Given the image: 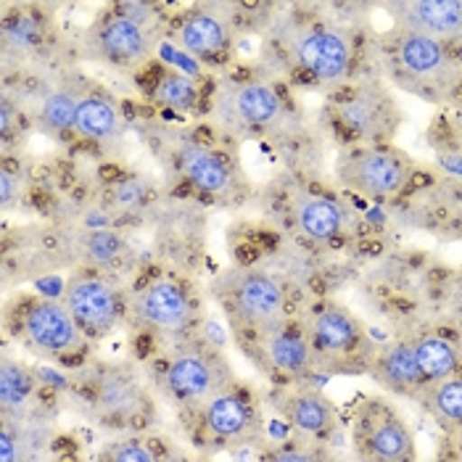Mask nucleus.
Here are the masks:
<instances>
[{
  "label": "nucleus",
  "instance_id": "1",
  "mask_svg": "<svg viewBox=\"0 0 462 462\" xmlns=\"http://www.w3.org/2000/svg\"><path fill=\"white\" fill-rule=\"evenodd\" d=\"M219 299L227 318L244 330L264 336L273 328L283 325L285 288L270 273L244 270L227 275L219 288Z\"/></svg>",
  "mask_w": 462,
  "mask_h": 462
},
{
  "label": "nucleus",
  "instance_id": "2",
  "mask_svg": "<svg viewBox=\"0 0 462 462\" xmlns=\"http://www.w3.org/2000/svg\"><path fill=\"white\" fill-rule=\"evenodd\" d=\"M233 370L222 355L207 346H188L172 356L162 373V386L178 404L201 407L214 393L230 389Z\"/></svg>",
  "mask_w": 462,
  "mask_h": 462
},
{
  "label": "nucleus",
  "instance_id": "3",
  "mask_svg": "<svg viewBox=\"0 0 462 462\" xmlns=\"http://www.w3.org/2000/svg\"><path fill=\"white\" fill-rule=\"evenodd\" d=\"M61 301L85 338H104L125 315V301L119 288L98 270H85L71 275L64 285Z\"/></svg>",
  "mask_w": 462,
  "mask_h": 462
},
{
  "label": "nucleus",
  "instance_id": "4",
  "mask_svg": "<svg viewBox=\"0 0 462 462\" xmlns=\"http://www.w3.org/2000/svg\"><path fill=\"white\" fill-rule=\"evenodd\" d=\"M338 178L346 188H352L370 199L396 196L410 182V164L381 145L352 148L338 167Z\"/></svg>",
  "mask_w": 462,
  "mask_h": 462
},
{
  "label": "nucleus",
  "instance_id": "5",
  "mask_svg": "<svg viewBox=\"0 0 462 462\" xmlns=\"http://www.w3.org/2000/svg\"><path fill=\"white\" fill-rule=\"evenodd\" d=\"M355 439L370 462H415V439L407 423L386 404H365Z\"/></svg>",
  "mask_w": 462,
  "mask_h": 462
},
{
  "label": "nucleus",
  "instance_id": "6",
  "mask_svg": "<svg viewBox=\"0 0 462 462\" xmlns=\"http://www.w3.org/2000/svg\"><path fill=\"white\" fill-rule=\"evenodd\" d=\"M22 336L35 352L48 356L74 355L82 349L85 341L82 330L77 328L64 301H53V299L32 301L22 312Z\"/></svg>",
  "mask_w": 462,
  "mask_h": 462
},
{
  "label": "nucleus",
  "instance_id": "7",
  "mask_svg": "<svg viewBox=\"0 0 462 462\" xmlns=\"http://www.w3.org/2000/svg\"><path fill=\"white\" fill-rule=\"evenodd\" d=\"M133 315L159 333H180L193 322V301L172 278H156L133 296Z\"/></svg>",
  "mask_w": 462,
  "mask_h": 462
},
{
  "label": "nucleus",
  "instance_id": "8",
  "mask_svg": "<svg viewBox=\"0 0 462 462\" xmlns=\"http://www.w3.org/2000/svg\"><path fill=\"white\" fill-rule=\"evenodd\" d=\"M296 67L320 82H341L349 74V40L333 27H307L293 40Z\"/></svg>",
  "mask_w": 462,
  "mask_h": 462
},
{
  "label": "nucleus",
  "instance_id": "9",
  "mask_svg": "<svg viewBox=\"0 0 462 462\" xmlns=\"http://www.w3.org/2000/svg\"><path fill=\"white\" fill-rule=\"evenodd\" d=\"M199 418H201V428L212 439L225 444H238L254 436L259 428V412L254 399L233 386L207 399L199 407Z\"/></svg>",
  "mask_w": 462,
  "mask_h": 462
},
{
  "label": "nucleus",
  "instance_id": "10",
  "mask_svg": "<svg viewBox=\"0 0 462 462\" xmlns=\"http://www.w3.org/2000/svg\"><path fill=\"white\" fill-rule=\"evenodd\" d=\"M307 338L312 344L315 359H352L365 349V330L356 318H352L346 310L338 307H325L312 315Z\"/></svg>",
  "mask_w": 462,
  "mask_h": 462
},
{
  "label": "nucleus",
  "instance_id": "11",
  "mask_svg": "<svg viewBox=\"0 0 462 462\" xmlns=\"http://www.w3.org/2000/svg\"><path fill=\"white\" fill-rule=\"evenodd\" d=\"M336 119L359 141H383L393 130V106L381 90H356L336 104Z\"/></svg>",
  "mask_w": 462,
  "mask_h": 462
},
{
  "label": "nucleus",
  "instance_id": "12",
  "mask_svg": "<svg viewBox=\"0 0 462 462\" xmlns=\"http://www.w3.org/2000/svg\"><path fill=\"white\" fill-rule=\"evenodd\" d=\"M93 42L98 53L119 67H133L143 61L151 51V35L143 27L141 19L130 14H111L104 22H98Z\"/></svg>",
  "mask_w": 462,
  "mask_h": 462
},
{
  "label": "nucleus",
  "instance_id": "13",
  "mask_svg": "<svg viewBox=\"0 0 462 462\" xmlns=\"http://www.w3.org/2000/svg\"><path fill=\"white\" fill-rule=\"evenodd\" d=\"M227 111L236 122H241L249 130H267L281 122L283 101L278 90L267 82H241L227 93L225 101Z\"/></svg>",
  "mask_w": 462,
  "mask_h": 462
},
{
  "label": "nucleus",
  "instance_id": "14",
  "mask_svg": "<svg viewBox=\"0 0 462 462\" xmlns=\"http://www.w3.org/2000/svg\"><path fill=\"white\" fill-rule=\"evenodd\" d=\"M262 355L273 370L288 378H299L315 365V352L307 338V330L288 322L262 336Z\"/></svg>",
  "mask_w": 462,
  "mask_h": 462
},
{
  "label": "nucleus",
  "instance_id": "15",
  "mask_svg": "<svg viewBox=\"0 0 462 462\" xmlns=\"http://www.w3.org/2000/svg\"><path fill=\"white\" fill-rule=\"evenodd\" d=\"M93 404L101 418L106 420H135L145 410V393L141 383L125 373V370H111L104 373L96 383Z\"/></svg>",
  "mask_w": 462,
  "mask_h": 462
},
{
  "label": "nucleus",
  "instance_id": "16",
  "mask_svg": "<svg viewBox=\"0 0 462 462\" xmlns=\"http://www.w3.org/2000/svg\"><path fill=\"white\" fill-rule=\"evenodd\" d=\"M293 217H296V227L301 230L304 238L315 241V244H328L336 236L344 233L349 214L346 209L322 193H307L301 199H296L293 204Z\"/></svg>",
  "mask_w": 462,
  "mask_h": 462
},
{
  "label": "nucleus",
  "instance_id": "17",
  "mask_svg": "<svg viewBox=\"0 0 462 462\" xmlns=\"http://www.w3.org/2000/svg\"><path fill=\"white\" fill-rule=\"evenodd\" d=\"M402 24L410 32L436 37L462 35V0H415L399 5Z\"/></svg>",
  "mask_w": 462,
  "mask_h": 462
},
{
  "label": "nucleus",
  "instance_id": "18",
  "mask_svg": "<svg viewBox=\"0 0 462 462\" xmlns=\"http://www.w3.org/2000/svg\"><path fill=\"white\" fill-rule=\"evenodd\" d=\"M178 42L182 51L201 61H217L227 53L230 35L225 22L214 16L212 11H193L180 22Z\"/></svg>",
  "mask_w": 462,
  "mask_h": 462
},
{
  "label": "nucleus",
  "instance_id": "19",
  "mask_svg": "<svg viewBox=\"0 0 462 462\" xmlns=\"http://www.w3.org/2000/svg\"><path fill=\"white\" fill-rule=\"evenodd\" d=\"M180 170L193 188L201 193H225L233 182L227 162L212 148L199 143H185L180 148Z\"/></svg>",
  "mask_w": 462,
  "mask_h": 462
},
{
  "label": "nucleus",
  "instance_id": "20",
  "mask_svg": "<svg viewBox=\"0 0 462 462\" xmlns=\"http://www.w3.org/2000/svg\"><path fill=\"white\" fill-rule=\"evenodd\" d=\"M74 133L93 143L116 141L122 135V116L106 96H98V93L79 96Z\"/></svg>",
  "mask_w": 462,
  "mask_h": 462
},
{
  "label": "nucleus",
  "instance_id": "21",
  "mask_svg": "<svg viewBox=\"0 0 462 462\" xmlns=\"http://www.w3.org/2000/svg\"><path fill=\"white\" fill-rule=\"evenodd\" d=\"M375 373L383 386L393 392H415L423 386V375L418 367L415 344L412 341H396L383 355L378 356Z\"/></svg>",
  "mask_w": 462,
  "mask_h": 462
},
{
  "label": "nucleus",
  "instance_id": "22",
  "mask_svg": "<svg viewBox=\"0 0 462 462\" xmlns=\"http://www.w3.org/2000/svg\"><path fill=\"white\" fill-rule=\"evenodd\" d=\"M285 420L304 436H322L336 423L330 402L318 392L293 393L283 407Z\"/></svg>",
  "mask_w": 462,
  "mask_h": 462
},
{
  "label": "nucleus",
  "instance_id": "23",
  "mask_svg": "<svg viewBox=\"0 0 462 462\" xmlns=\"http://www.w3.org/2000/svg\"><path fill=\"white\" fill-rule=\"evenodd\" d=\"M396 53H399V64L412 77H433L447 64V51L441 40L423 35V32L407 30L396 45Z\"/></svg>",
  "mask_w": 462,
  "mask_h": 462
},
{
  "label": "nucleus",
  "instance_id": "24",
  "mask_svg": "<svg viewBox=\"0 0 462 462\" xmlns=\"http://www.w3.org/2000/svg\"><path fill=\"white\" fill-rule=\"evenodd\" d=\"M415 344V356H418V367L423 375V383H441L447 378H455L457 367H460V352L455 349V344L444 336H420Z\"/></svg>",
  "mask_w": 462,
  "mask_h": 462
},
{
  "label": "nucleus",
  "instance_id": "25",
  "mask_svg": "<svg viewBox=\"0 0 462 462\" xmlns=\"http://www.w3.org/2000/svg\"><path fill=\"white\" fill-rule=\"evenodd\" d=\"M35 393V375L19 359L3 356L0 362V412L5 418H19Z\"/></svg>",
  "mask_w": 462,
  "mask_h": 462
},
{
  "label": "nucleus",
  "instance_id": "26",
  "mask_svg": "<svg viewBox=\"0 0 462 462\" xmlns=\"http://www.w3.org/2000/svg\"><path fill=\"white\" fill-rule=\"evenodd\" d=\"M148 96L153 104L172 111H190L199 104V85L188 74L162 69L148 85Z\"/></svg>",
  "mask_w": 462,
  "mask_h": 462
},
{
  "label": "nucleus",
  "instance_id": "27",
  "mask_svg": "<svg viewBox=\"0 0 462 462\" xmlns=\"http://www.w3.org/2000/svg\"><path fill=\"white\" fill-rule=\"evenodd\" d=\"M77 106H79V96H74L67 88H59V90H53V93H48L42 98L40 122L53 133H69V130H74Z\"/></svg>",
  "mask_w": 462,
  "mask_h": 462
},
{
  "label": "nucleus",
  "instance_id": "28",
  "mask_svg": "<svg viewBox=\"0 0 462 462\" xmlns=\"http://www.w3.org/2000/svg\"><path fill=\"white\" fill-rule=\"evenodd\" d=\"M127 251L130 249H127L125 238L111 230H93L85 236V256L98 273L114 270L127 256Z\"/></svg>",
  "mask_w": 462,
  "mask_h": 462
},
{
  "label": "nucleus",
  "instance_id": "29",
  "mask_svg": "<svg viewBox=\"0 0 462 462\" xmlns=\"http://www.w3.org/2000/svg\"><path fill=\"white\" fill-rule=\"evenodd\" d=\"M430 407L441 420L462 426V378H447L436 383L430 392Z\"/></svg>",
  "mask_w": 462,
  "mask_h": 462
},
{
  "label": "nucleus",
  "instance_id": "30",
  "mask_svg": "<svg viewBox=\"0 0 462 462\" xmlns=\"http://www.w3.org/2000/svg\"><path fill=\"white\" fill-rule=\"evenodd\" d=\"M101 462H156V455L141 439H125L111 444Z\"/></svg>",
  "mask_w": 462,
  "mask_h": 462
},
{
  "label": "nucleus",
  "instance_id": "31",
  "mask_svg": "<svg viewBox=\"0 0 462 462\" xmlns=\"http://www.w3.org/2000/svg\"><path fill=\"white\" fill-rule=\"evenodd\" d=\"M5 37L22 48H30V45H37L40 37H42V30H40V22L37 16H16L8 22L5 27Z\"/></svg>",
  "mask_w": 462,
  "mask_h": 462
},
{
  "label": "nucleus",
  "instance_id": "32",
  "mask_svg": "<svg viewBox=\"0 0 462 462\" xmlns=\"http://www.w3.org/2000/svg\"><path fill=\"white\" fill-rule=\"evenodd\" d=\"M22 460V433L16 418L0 420V462H19Z\"/></svg>",
  "mask_w": 462,
  "mask_h": 462
},
{
  "label": "nucleus",
  "instance_id": "33",
  "mask_svg": "<svg viewBox=\"0 0 462 462\" xmlns=\"http://www.w3.org/2000/svg\"><path fill=\"white\" fill-rule=\"evenodd\" d=\"M14 196H19V175H14L11 164H5L0 170V201H3V207H8L14 201Z\"/></svg>",
  "mask_w": 462,
  "mask_h": 462
},
{
  "label": "nucleus",
  "instance_id": "34",
  "mask_svg": "<svg viewBox=\"0 0 462 462\" xmlns=\"http://www.w3.org/2000/svg\"><path fill=\"white\" fill-rule=\"evenodd\" d=\"M267 462H318V457H315L312 452H304V449H293V447H288V449H281V452L270 455Z\"/></svg>",
  "mask_w": 462,
  "mask_h": 462
}]
</instances>
